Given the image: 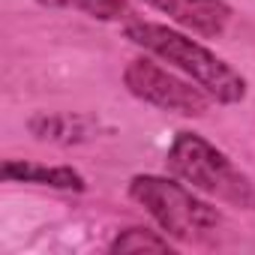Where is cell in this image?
Segmentation results:
<instances>
[{
    "mask_svg": "<svg viewBox=\"0 0 255 255\" xmlns=\"http://www.w3.org/2000/svg\"><path fill=\"white\" fill-rule=\"evenodd\" d=\"M123 33L147 54L180 69L201 90H207L216 102L237 105L246 99V78L228 60H222L216 51L201 45L198 39H192L168 24H153V21H129L123 27Z\"/></svg>",
    "mask_w": 255,
    "mask_h": 255,
    "instance_id": "obj_1",
    "label": "cell"
},
{
    "mask_svg": "<svg viewBox=\"0 0 255 255\" xmlns=\"http://www.w3.org/2000/svg\"><path fill=\"white\" fill-rule=\"evenodd\" d=\"M168 171L192 186L195 192H204L228 207L237 210H255V183L252 177L231 162L228 153H222L216 144H210L198 132H177L168 153H165Z\"/></svg>",
    "mask_w": 255,
    "mask_h": 255,
    "instance_id": "obj_2",
    "label": "cell"
},
{
    "mask_svg": "<svg viewBox=\"0 0 255 255\" xmlns=\"http://www.w3.org/2000/svg\"><path fill=\"white\" fill-rule=\"evenodd\" d=\"M129 198L141 204L174 243H207L222 228V213L174 177L135 174L129 180Z\"/></svg>",
    "mask_w": 255,
    "mask_h": 255,
    "instance_id": "obj_3",
    "label": "cell"
},
{
    "mask_svg": "<svg viewBox=\"0 0 255 255\" xmlns=\"http://www.w3.org/2000/svg\"><path fill=\"white\" fill-rule=\"evenodd\" d=\"M123 84L135 99L171 111L180 117H204L210 111V93L201 87H192V81H183L180 75L162 69L150 57H135L123 69Z\"/></svg>",
    "mask_w": 255,
    "mask_h": 255,
    "instance_id": "obj_4",
    "label": "cell"
},
{
    "mask_svg": "<svg viewBox=\"0 0 255 255\" xmlns=\"http://www.w3.org/2000/svg\"><path fill=\"white\" fill-rule=\"evenodd\" d=\"M156 12L168 15L177 27L198 33L204 39H216L231 24V6L225 0H144Z\"/></svg>",
    "mask_w": 255,
    "mask_h": 255,
    "instance_id": "obj_5",
    "label": "cell"
},
{
    "mask_svg": "<svg viewBox=\"0 0 255 255\" xmlns=\"http://www.w3.org/2000/svg\"><path fill=\"white\" fill-rule=\"evenodd\" d=\"M6 183H36V186H51V189H66V192H84L87 180L81 171L72 165H42V162H27V159H6L0 168Z\"/></svg>",
    "mask_w": 255,
    "mask_h": 255,
    "instance_id": "obj_6",
    "label": "cell"
},
{
    "mask_svg": "<svg viewBox=\"0 0 255 255\" xmlns=\"http://www.w3.org/2000/svg\"><path fill=\"white\" fill-rule=\"evenodd\" d=\"M45 9H78L96 21H120L129 15V0H36Z\"/></svg>",
    "mask_w": 255,
    "mask_h": 255,
    "instance_id": "obj_7",
    "label": "cell"
},
{
    "mask_svg": "<svg viewBox=\"0 0 255 255\" xmlns=\"http://www.w3.org/2000/svg\"><path fill=\"white\" fill-rule=\"evenodd\" d=\"M111 252H174V240L171 237H162L159 231H150V228H126L120 231L111 246Z\"/></svg>",
    "mask_w": 255,
    "mask_h": 255,
    "instance_id": "obj_8",
    "label": "cell"
}]
</instances>
